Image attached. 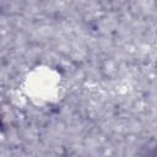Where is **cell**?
Returning <instances> with one entry per match:
<instances>
[{"instance_id": "1", "label": "cell", "mask_w": 157, "mask_h": 157, "mask_svg": "<svg viewBox=\"0 0 157 157\" xmlns=\"http://www.w3.org/2000/svg\"><path fill=\"white\" fill-rule=\"evenodd\" d=\"M58 85L56 75L49 69H38L34 70L27 80V90L28 93L40 97V99H45L50 96Z\"/></svg>"}]
</instances>
